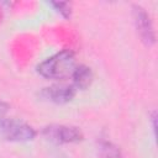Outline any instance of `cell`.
<instances>
[{
  "instance_id": "obj_2",
  "label": "cell",
  "mask_w": 158,
  "mask_h": 158,
  "mask_svg": "<svg viewBox=\"0 0 158 158\" xmlns=\"http://www.w3.org/2000/svg\"><path fill=\"white\" fill-rule=\"evenodd\" d=\"M36 130L19 120L12 117H0V137L10 142H28L35 139Z\"/></svg>"
},
{
  "instance_id": "obj_8",
  "label": "cell",
  "mask_w": 158,
  "mask_h": 158,
  "mask_svg": "<svg viewBox=\"0 0 158 158\" xmlns=\"http://www.w3.org/2000/svg\"><path fill=\"white\" fill-rule=\"evenodd\" d=\"M51 6L54 7V10L64 19H70L72 16V5L69 2H62V1H51Z\"/></svg>"
},
{
  "instance_id": "obj_9",
  "label": "cell",
  "mask_w": 158,
  "mask_h": 158,
  "mask_svg": "<svg viewBox=\"0 0 158 158\" xmlns=\"http://www.w3.org/2000/svg\"><path fill=\"white\" fill-rule=\"evenodd\" d=\"M0 17H1V12H0Z\"/></svg>"
},
{
  "instance_id": "obj_3",
  "label": "cell",
  "mask_w": 158,
  "mask_h": 158,
  "mask_svg": "<svg viewBox=\"0 0 158 158\" xmlns=\"http://www.w3.org/2000/svg\"><path fill=\"white\" fill-rule=\"evenodd\" d=\"M42 133L48 141L57 144L78 143L84 139L83 131L79 127L70 125H49L43 128Z\"/></svg>"
},
{
  "instance_id": "obj_1",
  "label": "cell",
  "mask_w": 158,
  "mask_h": 158,
  "mask_svg": "<svg viewBox=\"0 0 158 158\" xmlns=\"http://www.w3.org/2000/svg\"><path fill=\"white\" fill-rule=\"evenodd\" d=\"M75 54L72 49H63L44 59L37 65V73L52 80H64L72 77L75 69Z\"/></svg>"
},
{
  "instance_id": "obj_6",
  "label": "cell",
  "mask_w": 158,
  "mask_h": 158,
  "mask_svg": "<svg viewBox=\"0 0 158 158\" xmlns=\"http://www.w3.org/2000/svg\"><path fill=\"white\" fill-rule=\"evenodd\" d=\"M70 78H72V85L77 90H85L91 85L94 74H93V70L88 65L80 64L75 67Z\"/></svg>"
},
{
  "instance_id": "obj_7",
  "label": "cell",
  "mask_w": 158,
  "mask_h": 158,
  "mask_svg": "<svg viewBox=\"0 0 158 158\" xmlns=\"http://www.w3.org/2000/svg\"><path fill=\"white\" fill-rule=\"evenodd\" d=\"M98 153H99V158H123L120 147L107 139H101L99 142Z\"/></svg>"
},
{
  "instance_id": "obj_5",
  "label": "cell",
  "mask_w": 158,
  "mask_h": 158,
  "mask_svg": "<svg viewBox=\"0 0 158 158\" xmlns=\"http://www.w3.org/2000/svg\"><path fill=\"white\" fill-rule=\"evenodd\" d=\"M77 94V89L70 84H53L51 86L43 88L40 91V96L47 101L54 104H67L73 100Z\"/></svg>"
},
{
  "instance_id": "obj_4",
  "label": "cell",
  "mask_w": 158,
  "mask_h": 158,
  "mask_svg": "<svg viewBox=\"0 0 158 158\" xmlns=\"http://www.w3.org/2000/svg\"><path fill=\"white\" fill-rule=\"evenodd\" d=\"M132 17H133V23H135L136 31H137L141 41L148 47L153 46L156 42V32H154L153 22H152L149 14L142 6L133 5L132 6Z\"/></svg>"
}]
</instances>
